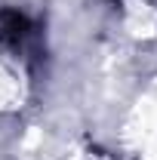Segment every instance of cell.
Returning <instances> with one entry per match:
<instances>
[{
	"label": "cell",
	"instance_id": "cell-1",
	"mask_svg": "<svg viewBox=\"0 0 157 160\" xmlns=\"http://www.w3.org/2000/svg\"><path fill=\"white\" fill-rule=\"evenodd\" d=\"M129 145L139 160H157V102L136 108L129 120Z\"/></svg>",
	"mask_w": 157,
	"mask_h": 160
}]
</instances>
